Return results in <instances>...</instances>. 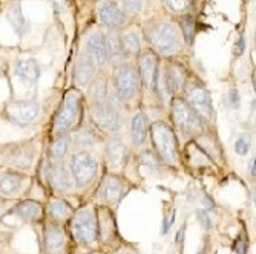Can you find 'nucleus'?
Masks as SVG:
<instances>
[{
	"label": "nucleus",
	"mask_w": 256,
	"mask_h": 254,
	"mask_svg": "<svg viewBox=\"0 0 256 254\" xmlns=\"http://www.w3.org/2000/svg\"><path fill=\"white\" fill-rule=\"evenodd\" d=\"M148 40L152 44V48L162 55H174L182 46L178 28L168 21L154 23L148 29Z\"/></svg>",
	"instance_id": "1"
},
{
	"label": "nucleus",
	"mask_w": 256,
	"mask_h": 254,
	"mask_svg": "<svg viewBox=\"0 0 256 254\" xmlns=\"http://www.w3.org/2000/svg\"><path fill=\"white\" fill-rule=\"evenodd\" d=\"M37 155L34 143H14L0 146V166L17 172H28Z\"/></svg>",
	"instance_id": "2"
},
{
	"label": "nucleus",
	"mask_w": 256,
	"mask_h": 254,
	"mask_svg": "<svg viewBox=\"0 0 256 254\" xmlns=\"http://www.w3.org/2000/svg\"><path fill=\"white\" fill-rule=\"evenodd\" d=\"M71 233L83 245L94 244L98 239V215L96 207H83L71 216Z\"/></svg>",
	"instance_id": "3"
},
{
	"label": "nucleus",
	"mask_w": 256,
	"mask_h": 254,
	"mask_svg": "<svg viewBox=\"0 0 256 254\" xmlns=\"http://www.w3.org/2000/svg\"><path fill=\"white\" fill-rule=\"evenodd\" d=\"M149 130H150L152 144L155 147V152L161 158L162 163L176 164L178 146H176V138H175L174 130L162 121L154 123L149 127Z\"/></svg>",
	"instance_id": "4"
},
{
	"label": "nucleus",
	"mask_w": 256,
	"mask_h": 254,
	"mask_svg": "<svg viewBox=\"0 0 256 254\" xmlns=\"http://www.w3.org/2000/svg\"><path fill=\"white\" fill-rule=\"evenodd\" d=\"M69 166H71V176L74 178L77 189H84V187L90 186L98 173L97 159L89 152L74 153Z\"/></svg>",
	"instance_id": "5"
},
{
	"label": "nucleus",
	"mask_w": 256,
	"mask_h": 254,
	"mask_svg": "<svg viewBox=\"0 0 256 254\" xmlns=\"http://www.w3.org/2000/svg\"><path fill=\"white\" fill-rule=\"evenodd\" d=\"M80 117V95L77 92H69L63 98L60 109L54 118V132L57 135H64L71 130Z\"/></svg>",
	"instance_id": "6"
},
{
	"label": "nucleus",
	"mask_w": 256,
	"mask_h": 254,
	"mask_svg": "<svg viewBox=\"0 0 256 254\" xmlns=\"http://www.w3.org/2000/svg\"><path fill=\"white\" fill-rule=\"evenodd\" d=\"M172 117L175 124L184 132L195 135L202 129V120L186 100H175L172 103Z\"/></svg>",
	"instance_id": "7"
},
{
	"label": "nucleus",
	"mask_w": 256,
	"mask_h": 254,
	"mask_svg": "<svg viewBox=\"0 0 256 254\" xmlns=\"http://www.w3.org/2000/svg\"><path fill=\"white\" fill-rule=\"evenodd\" d=\"M115 94L122 100H132L138 94L140 77L132 66H120L114 74Z\"/></svg>",
	"instance_id": "8"
},
{
	"label": "nucleus",
	"mask_w": 256,
	"mask_h": 254,
	"mask_svg": "<svg viewBox=\"0 0 256 254\" xmlns=\"http://www.w3.org/2000/svg\"><path fill=\"white\" fill-rule=\"evenodd\" d=\"M128 190H129V186L122 176L115 173H108L102 179L98 196L108 205H117L126 196Z\"/></svg>",
	"instance_id": "9"
},
{
	"label": "nucleus",
	"mask_w": 256,
	"mask_h": 254,
	"mask_svg": "<svg viewBox=\"0 0 256 254\" xmlns=\"http://www.w3.org/2000/svg\"><path fill=\"white\" fill-rule=\"evenodd\" d=\"M186 97H188V103L200 115L201 120H212L214 117L212 100L204 86H201L200 83L188 84L186 86Z\"/></svg>",
	"instance_id": "10"
},
{
	"label": "nucleus",
	"mask_w": 256,
	"mask_h": 254,
	"mask_svg": "<svg viewBox=\"0 0 256 254\" xmlns=\"http://www.w3.org/2000/svg\"><path fill=\"white\" fill-rule=\"evenodd\" d=\"M40 115V104L37 101H12L6 106V118L17 126L32 124Z\"/></svg>",
	"instance_id": "11"
},
{
	"label": "nucleus",
	"mask_w": 256,
	"mask_h": 254,
	"mask_svg": "<svg viewBox=\"0 0 256 254\" xmlns=\"http://www.w3.org/2000/svg\"><path fill=\"white\" fill-rule=\"evenodd\" d=\"M90 117L96 126H98L102 130L108 133H117L120 132L123 121H122V113L109 109L106 104L103 106H92L90 109Z\"/></svg>",
	"instance_id": "12"
},
{
	"label": "nucleus",
	"mask_w": 256,
	"mask_h": 254,
	"mask_svg": "<svg viewBox=\"0 0 256 254\" xmlns=\"http://www.w3.org/2000/svg\"><path fill=\"white\" fill-rule=\"evenodd\" d=\"M26 175L22 172L4 169L0 170V198L2 199H11L17 196L26 184Z\"/></svg>",
	"instance_id": "13"
},
{
	"label": "nucleus",
	"mask_w": 256,
	"mask_h": 254,
	"mask_svg": "<svg viewBox=\"0 0 256 254\" xmlns=\"http://www.w3.org/2000/svg\"><path fill=\"white\" fill-rule=\"evenodd\" d=\"M106 163L112 172H118L124 167L128 161V146L122 138L114 136L106 143Z\"/></svg>",
	"instance_id": "14"
},
{
	"label": "nucleus",
	"mask_w": 256,
	"mask_h": 254,
	"mask_svg": "<svg viewBox=\"0 0 256 254\" xmlns=\"http://www.w3.org/2000/svg\"><path fill=\"white\" fill-rule=\"evenodd\" d=\"M86 52L96 63L106 66L110 60L106 35L103 32H92L86 40Z\"/></svg>",
	"instance_id": "15"
},
{
	"label": "nucleus",
	"mask_w": 256,
	"mask_h": 254,
	"mask_svg": "<svg viewBox=\"0 0 256 254\" xmlns=\"http://www.w3.org/2000/svg\"><path fill=\"white\" fill-rule=\"evenodd\" d=\"M66 247L64 230L58 222H50L44 228V248L50 254H60Z\"/></svg>",
	"instance_id": "16"
},
{
	"label": "nucleus",
	"mask_w": 256,
	"mask_h": 254,
	"mask_svg": "<svg viewBox=\"0 0 256 254\" xmlns=\"http://www.w3.org/2000/svg\"><path fill=\"white\" fill-rule=\"evenodd\" d=\"M11 213L23 222H37L43 216V207L34 199H23L14 204Z\"/></svg>",
	"instance_id": "17"
},
{
	"label": "nucleus",
	"mask_w": 256,
	"mask_h": 254,
	"mask_svg": "<svg viewBox=\"0 0 256 254\" xmlns=\"http://www.w3.org/2000/svg\"><path fill=\"white\" fill-rule=\"evenodd\" d=\"M50 186L60 193H64L71 189V175L63 161H54L50 169Z\"/></svg>",
	"instance_id": "18"
},
{
	"label": "nucleus",
	"mask_w": 256,
	"mask_h": 254,
	"mask_svg": "<svg viewBox=\"0 0 256 254\" xmlns=\"http://www.w3.org/2000/svg\"><path fill=\"white\" fill-rule=\"evenodd\" d=\"M97 72V63L92 60L88 54L78 57L76 69H74V80L78 86L89 84L96 77Z\"/></svg>",
	"instance_id": "19"
},
{
	"label": "nucleus",
	"mask_w": 256,
	"mask_h": 254,
	"mask_svg": "<svg viewBox=\"0 0 256 254\" xmlns=\"http://www.w3.org/2000/svg\"><path fill=\"white\" fill-rule=\"evenodd\" d=\"M16 75L20 81L30 86H36L40 80L42 69L34 58H23L16 66Z\"/></svg>",
	"instance_id": "20"
},
{
	"label": "nucleus",
	"mask_w": 256,
	"mask_h": 254,
	"mask_svg": "<svg viewBox=\"0 0 256 254\" xmlns=\"http://www.w3.org/2000/svg\"><path fill=\"white\" fill-rule=\"evenodd\" d=\"M98 17H100L102 23H104L106 26H110V28H120L126 21L124 12L112 2H106L100 6Z\"/></svg>",
	"instance_id": "21"
},
{
	"label": "nucleus",
	"mask_w": 256,
	"mask_h": 254,
	"mask_svg": "<svg viewBox=\"0 0 256 254\" xmlns=\"http://www.w3.org/2000/svg\"><path fill=\"white\" fill-rule=\"evenodd\" d=\"M149 133V121L148 115L144 112H138L134 115L130 121V140L135 147H140L144 141Z\"/></svg>",
	"instance_id": "22"
},
{
	"label": "nucleus",
	"mask_w": 256,
	"mask_h": 254,
	"mask_svg": "<svg viewBox=\"0 0 256 254\" xmlns=\"http://www.w3.org/2000/svg\"><path fill=\"white\" fill-rule=\"evenodd\" d=\"M156 69H158V60L154 54L146 52L140 57V75L138 77L146 87L154 86Z\"/></svg>",
	"instance_id": "23"
},
{
	"label": "nucleus",
	"mask_w": 256,
	"mask_h": 254,
	"mask_svg": "<svg viewBox=\"0 0 256 254\" xmlns=\"http://www.w3.org/2000/svg\"><path fill=\"white\" fill-rule=\"evenodd\" d=\"M48 215H50L51 221L60 224L63 221L71 219L74 212L71 209V205H69L66 201H63V199H52L48 204Z\"/></svg>",
	"instance_id": "24"
},
{
	"label": "nucleus",
	"mask_w": 256,
	"mask_h": 254,
	"mask_svg": "<svg viewBox=\"0 0 256 254\" xmlns=\"http://www.w3.org/2000/svg\"><path fill=\"white\" fill-rule=\"evenodd\" d=\"M98 215V238L103 241H110L115 235V222L109 210L100 209L97 210Z\"/></svg>",
	"instance_id": "25"
},
{
	"label": "nucleus",
	"mask_w": 256,
	"mask_h": 254,
	"mask_svg": "<svg viewBox=\"0 0 256 254\" xmlns=\"http://www.w3.org/2000/svg\"><path fill=\"white\" fill-rule=\"evenodd\" d=\"M6 18L8 21L11 23L12 29L18 34V35H23L28 29V21L26 18L23 17V12H22V8L18 3H12L8 11H6Z\"/></svg>",
	"instance_id": "26"
},
{
	"label": "nucleus",
	"mask_w": 256,
	"mask_h": 254,
	"mask_svg": "<svg viewBox=\"0 0 256 254\" xmlns=\"http://www.w3.org/2000/svg\"><path fill=\"white\" fill-rule=\"evenodd\" d=\"M166 78H168V84L172 94L176 90L184 89L186 86V72L180 64L166 66Z\"/></svg>",
	"instance_id": "27"
},
{
	"label": "nucleus",
	"mask_w": 256,
	"mask_h": 254,
	"mask_svg": "<svg viewBox=\"0 0 256 254\" xmlns=\"http://www.w3.org/2000/svg\"><path fill=\"white\" fill-rule=\"evenodd\" d=\"M69 147H71V138L66 133L58 135L50 146V158L52 161H63L69 152Z\"/></svg>",
	"instance_id": "28"
},
{
	"label": "nucleus",
	"mask_w": 256,
	"mask_h": 254,
	"mask_svg": "<svg viewBox=\"0 0 256 254\" xmlns=\"http://www.w3.org/2000/svg\"><path fill=\"white\" fill-rule=\"evenodd\" d=\"M98 141H100V136H98L97 130L89 126L82 127L74 135V143L78 147H90V146H96Z\"/></svg>",
	"instance_id": "29"
},
{
	"label": "nucleus",
	"mask_w": 256,
	"mask_h": 254,
	"mask_svg": "<svg viewBox=\"0 0 256 254\" xmlns=\"http://www.w3.org/2000/svg\"><path fill=\"white\" fill-rule=\"evenodd\" d=\"M140 163H142V166L144 169H148L150 173H161L162 172V161L152 150H144L142 155H140Z\"/></svg>",
	"instance_id": "30"
},
{
	"label": "nucleus",
	"mask_w": 256,
	"mask_h": 254,
	"mask_svg": "<svg viewBox=\"0 0 256 254\" xmlns=\"http://www.w3.org/2000/svg\"><path fill=\"white\" fill-rule=\"evenodd\" d=\"M89 97H90V104L92 106L106 104V100H108V86H106V83L103 80H97L90 87Z\"/></svg>",
	"instance_id": "31"
},
{
	"label": "nucleus",
	"mask_w": 256,
	"mask_h": 254,
	"mask_svg": "<svg viewBox=\"0 0 256 254\" xmlns=\"http://www.w3.org/2000/svg\"><path fill=\"white\" fill-rule=\"evenodd\" d=\"M123 44V52L124 54H136L142 48V41H140V35L135 31H129L122 37Z\"/></svg>",
	"instance_id": "32"
},
{
	"label": "nucleus",
	"mask_w": 256,
	"mask_h": 254,
	"mask_svg": "<svg viewBox=\"0 0 256 254\" xmlns=\"http://www.w3.org/2000/svg\"><path fill=\"white\" fill-rule=\"evenodd\" d=\"M106 41H108L110 58H117V57H122L124 54L123 44H122V37L117 32H110L109 35H106Z\"/></svg>",
	"instance_id": "33"
},
{
	"label": "nucleus",
	"mask_w": 256,
	"mask_h": 254,
	"mask_svg": "<svg viewBox=\"0 0 256 254\" xmlns=\"http://www.w3.org/2000/svg\"><path fill=\"white\" fill-rule=\"evenodd\" d=\"M250 146H252V141H250V136L248 135H242L240 136L236 143H235V152L241 156L247 155L248 150H250Z\"/></svg>",
	"instance_id": "34"
},
{
	"label": "nucleus",
	"mask_w": 256,
	"mask_h": 254,
	"mask_svg": "<svg viewBox=\"0 0 256 254\" xmlns=\"http://www.w3.org/2000/svg\"><path fill=\"white\" fill-rule=\"evenodd\" d=\"M164 5L172 12H182L189 8V0H164Z\"/></svg>",
	"instance_id": "35"
},
{
	"label": "nucleus",
	"mask_w": 256,
	"mask_h": 254,
	"mask_svg": "<svg viewBox=\"0 0 256 254\" xmlns=\"http://www.w3.org/2000/svg\"><path fill=\"white\" fill-rule=\"evenodd\" d=\"M181 28H182L186 40H190L192 34H194V18L192 17H184L182 21H181Z\"/></svg>",
	"instance_id": "36"
},
{
	"label": "nucleus",
	"mask_w": 256,
	"mask_h": 254,
	"mask_svg": "<svg viewBox=\"0 0 256 254\" xmlns=\"http://www.w3.org/2000/svg\"><path fill=\"white\" fill-rule=\"evenodd\" d=\"M143 6V0H123V8L128 12H138Z\"/></svg>",
	"instance_id": "37"
},
{
	"label": "nucleus",
	"mask_w": 256,
	"mask_h": 254,
	"mask_svg": "<svg viewBox=\"0 0 256 254\" xmlns=\"http://www.w3.org/2000/svg\"><path fill=\"white\" fill-rule=\"evenodd\" d=\"M227 101H228V106H230V107H234V109H236V107L240 106L241 97H240V94H238V90H236V89H234V90H230V92H228Z\"/></svg>",
	"instance_id": "38"
},
{
	"label": "nucleus",
	"mask_w": 256,
	"mask_h": 254,
	"mask_svg": "<svg viewBox=\"0 0 256 254\" xmlns=\"http://www.w3.org/2000/svg\"><path fill=\"white\" fill-rule=\"evenodd\" d=\"M196 218H198V221L201 222V225H202V227L210 228L212 222H210V218H208V215H207V212H206V210H198V212H196Z\"/></svg>",
	"instance_id": "39"
},
{
	"label": "nucleus",
	"mask_w": 256,
	"mask_h": 254,
	"mask_svg": "<svg viewBox=\"0 0 256 254\" xmlns=\"http://www.w3.org/2000/svg\"><path fill=\"white\" fill-rule=\"evenodd\" d=\"M244 48H246V40H244V37H240V40H238V43H236V55H241L242 52H244Z\"/></svg>",
	"instance_id": "40"
},
{
	"label": "nucleus",
	"mask_w": 256,
	"mask_h": 254,
	"mask_svg": "<svg viewBox=\"0 0 256 254\" xmlns=\"http://www.w3.org/2000/svg\"><path fill=\"white\" fill-rule=\"evenodd\" d=\"M248 172H250V176L254 178V158H252V161L248 163Z\"/></svg>",
	"instance_id": "41"
},
{
	"label": "nucleus",
	"mask_w": 256,
	"mask_h": 254,
	"mask_svg": "<svg viewBox=\"0 0 256 254\" xmlns=\"http://www.w3.org/2000/svg\"><path fill=\"white\" fill-rule=\"evenodd\" d=\"M90 254H103V253H98V251H96V253H90Z\"/></svg>",
	"instance_id": "42"
},
{
	"label": "nucleus",
	"mask_w": 256,
	"mask_h": 254,
	"mask_svg": "<svg viewBox=\"0 0 256 254\" xmlns=\"http://www.w3.org/2000/svg\"><path fill=\"white\" fill-rule=\"evenodd\" d=\"M200 254H204V253H200Z\"/></svg>",
	"instance_id": "43"
},
{
	"label": "nucleus",
	"mask_w": 256,
	"mask_h": 254,
	"mask_svg": "<svg viewBox=\"0 0 256 254\" xmlns=\"http://www.w3.org/2000/svg\"><path fill=\"white\" fill-rule=\"evenodd\" d=\"M124 254H129V253H124Z\"/></svg>",
	"instance_id": "44"
}]
</instances>
